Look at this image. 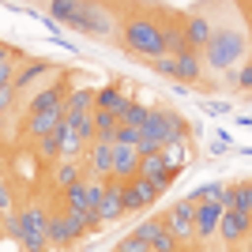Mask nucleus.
I'll return each mask as SVG.
<instances>
[{
	"label": "nucleus",
	"mask_w": 252,
	"mask_h": 252,
	"mask_svg": "<svg viewBox=\"0 0 252 252\" xmlns=\"http://www.w3.org/2000/svg\"><path fill=\"white\" fill-rule=\"evenodd\" d=\"M121 45L128 53H136L143 61H158V57H166V34H162V19H151V15H125L121 23Z\"/></svg>",
	"instance_id": "1"
},
{
	"label": "nucleus",
	"mask_w": 252,
	"mask_h": 252,
	"mask_svg": "<svg viewBox=\"0 0 252 252\" xmlns=\"http://www.w3.org/2000/svg\"><path fill=\"white\" fill-rule=\"evenodd\" d=\"M249 53H252V45L241 31H215L211 45L203 49V64L211 72H233Z\"/></svg>",
	"instance_id": "2"
},
{
	"label": "nucleus",
	"mask_w": 252,
	"mask_h": 252,
	"mask_svg": "<svg viewBox=\"0 0 252 252\" xmlns=\"http://www.w3.org/2000/svg\"><path fill=\"white\" fill-rule=\"evenodd\" d=\"M8 237H15L27 252H45V245H49V215H45L42 203H31L23 215L8 219Z\"/></svg>",
	"instance_id": "3"
},
{
	"label": "nucleus",
	"mask_w": 252,
	"mask_h": 252,
	"mask_svg": "<svg viewBox=\"0 0 252 252\" xmlns=\"http://www.w3.org/2000/svg\"><path fill=\"white\" fill-rule=\"evenodd\" d=\"M72 31L79 34H91V38H109L113 34V15H109V8H102V4H79L75 8V19L68 23Z\"/></svg>",
	"instance_id": "4"
},
{
	"label": "nucleus",
	"mask_w": 252,
	"mask_h": 252,
	"mask_svg": "<svg viewBox=\"0 0 252 252\" xmlns=\"http://www.w3.org/2000/svg\"><path fill=\"white\" fill-rule=\"evenodd\" d=\"M166 230L173 233V237H177L181 245H192L196 241V200H181V203H173V207L166 211Z\"/></svg>",
	"instance_id": "5"
},
{
	"label": "nucleus",
	"mask_w": 252,
	"mask_h": 252,
	"mask_svg": "<svg viewBox=\"0 0 252 252\" xmlns=\"http://www.w3.org/2000/svg\"><path fill=\"white\" fill-rule=\"evenodd\" d=\"M121 215H128V207H125V185H121V181H109V185H105L102 207H98L94 219H91V230H98V226H105V222H117Z\"/></svg>",
	"instance_id": "6"
},
{
	"label": "nucleus",
	"mask_w": 252,
	"mask_h": 252,
	"mask_svg": "<svg viewBox=\"0 0 252 252\" xmlns=\"http://www.w3.org/2000/svg\"><path fill=\"white\" fill-rule=\"evenodd\" d=\"M83 222H75L68 211H61V215H49V245H57V249H68V245H75L79 237H83Z\"/></svg>",
	"instance_id": "7"
},
{
	"label": "nucleus",
	"mask_w": 252,
	"mask_h": 252,
	"mask_svg": "<svg viewBox=\"0 0 252 252\" xmlns=\"http://www.w3.org/2000/svg\"><path fill=\"white\" fill-rule=\"evenodd\" d=\"M139 162H143L139 147L113 143V181H121V185H132V181L139 177Z\"/></svg>",
	"instance_id": "8"
},
{
	"label": "nucleus",
	"mask_w": 252,
	"mask_h": 252,
	"mask_svg": "<svg viewBox=\"0 0 252 252\" xmlns=\"http://www.w3.org/2000/svg\"><path fill=\"white\" fill-rule=\"evenodd\" d=\"M87 177L113 181V143H91L87 147Z\"/></svg>",
	"instance_id": "9"
},
{
	"label": "nucleus",
	"mask_w": 252,
	"mask_h": 252,
	"mask_svg": "<svg viewBox=\"0 0 252 252\" xmlns=\"http://www.w3.org/2000/svg\"><path fill=\"white\" fill-rule=\"evenodd\" d=\"M219 237L226 245H241L252 237V215H241V211H226L219 226Z\"/></svg>",
	"instance_id": "10"
},
{
	"label": "nucleus",
	"mask_w": 252,
	"mask_h": 252,
	"mask_svg": "<svg viewBox=\"0 0 252 252\" xmlns=\"http://www.w3.org/2000/svg\"><path fill=\"white\" fill-rule=\"evenodd\" d=\"M185 38H189V49L203 53L211 45V38H215V27H211V19L203 15V11H192V15H185Z\"/></svg>",
	"instance_id": "11"
},
{
	"label": "nucleus",
	"mask_w": 252,
	"mask_h": 252,
	"mask_svg": "<svg viewBox=\"0 0 252 252\" xmlns=\"http://www.w3.org/2000/svg\"><path fill=\"white\" fill-rule=\"evenodd\" d=\"M222 203H196V241H211L222 226Z\"/></svg>",
	"instance_id": "12"
},
{
	"label": "nucleus",
	"mask_w": 252,
	"mask_h": 252,
	"mask_svg": "<svg viewBox=\"0 0 252 252\" xmlns=\"http://www.w3.org/2000/svg\"><path fill=\"white\" fill-rule=\"evenodd\" d=\"M158 19H162V34H166V57H181V53H189L185 19H169V15H158Z\"/></svg>",
	"instance_id": "13"
},
{
	"label": "nucleus",
	"mask_w": 252,
	"mask_h": 252,
	"mask_svg": "<svg viewBox=\"0 0 252 252\" xmlns=\"http://www.w3.org/2000/svg\"><path fill=\"white\" fill-rule=\"evenodd\" d=\"M155 200H158V192H155V185H151V181L136 177L132 185H125V207H128V211H143V207H151Z\"/></svg>",
	"instance_id": "14"
},
{
	"label": "nucleus",
	"mask_w": 252,
	"mask_h": 252,
	"mask_svg": "<svg viewBox=\"0 0 252 252\" xmlns=\"http://www.w3.org/2000/svg\"><path fill=\"white\" fill-rule=\"evenodd\" d=\"M136 102V98H128L125 91H121V87H102V91H98V109H105V113H117L121 117V121H125V113H128V105Z\"/></svg>",
	"instance_id": "15"
},
{
	"label": "nucleus",
	"mask_w": 252,
	"mask_h": 252,
	"mask_svg": "<svg viewBox=\"0 0 252 252\" xmlns=\"http://www.w3.org/2000/svg\"><path fill=\"white\" fill-rule=\"evenodd\" d=\"M98 109V91H91V87H83V91H72L68 94V109H64V117H87Z\"/></svg>",
	"instance_id": "16"
},
{
	"label": "nucleus",
	"mask_w": 252,
	"mask_h": 252,
	"mask_svg": "<svg viewBox=\"0 0 252 252\" xmlns=\"http://www.w3.org/2000/svg\"><path fill=\"white\" fill-rule=\"evenodd\" d=\"M200 75H203V53H196V49L181 53L177 57V79L181 83H196Z\"/></svg>",
	"instance_id": "17"
},
{
	"label": "nucleus",
	"mask_w": 252,
	"mask_h": 252,
	"mask_svg": "<svg viewBox=\"0 0 252 252\" xmlns=\"http://www.w3.org/2000/svg\"><path fill=\"white\" fill-rule=\"evenodd\" d=\"M94 125H98V139H102V143H117V132L125 128V121H121L117 113L94 109Z\"/></svg>",
	"instance_id": "18"
},
{
	"label": "nucleus",
	"mask_w": 252,
	"mask_h": 252,
	"mask_svg": "<svg viewBox=\"0 0 252 252\" xmlns=\"http://www.w3.org/2000/svg\"><path fill=\"white\" fill-rule=\"evenodd\" d=\"M45 72H53V64H45V61H31V64H27V68L19 72V79H15V91H23V87L38 83Z\"/></svg>",
	"instance_id": "19"
},
{
	"label": "nucleus",
	"mask_w": 252,
	"mask_h": 252,
	"mask_svg": "<svg viewBox=\"0 0 252 252\" xmlns=\"http://www.w3.org/2000/svg\"><path fill=\"white\" fill-rule=\"evenodd\" d=\"M19 72H15V57H11V45L0 49V87H15Z\"/></svg>",
	"instance_id": "20"
},
{
	"label": "nucleus",
	"mask_w": 252,
	"mask_h": 252,
	"mask_svg": "<svg viewBox=\"0 0 252 252\" xmlns=\"http://www.w3.org/2000/svg\"><path fill=\"white\" fill-rule=\"evenodd\" d=\"M230 192H233V211H241V215H252V181L230 185Z\"/></svg>",
	"instance_id": "21"
},
{
	"label": "nucleus",
	"mask_w": 252,
	"mask_h": 252,
	"mask_svg": "<svg viewBox=\"0 0 252 252\" xmlns=\"http://www.w3.org/2000/svg\"><path fill=\"white\" fill-rule=\"evenodd\" d=\"M147 121H151V109H147L143 102H132V105H128V113H125V125H128V128L143 132V128H147Z\"/></svg>",
	"instance_id": "22"
},
{
	"label": "nucleus",
	"mask_w": 252,
	"mask_h": 252,
	"mask_svg": "<svg viewBox=\"0 0 252 252\" xmlns=\"http://www.w3.org/2000/svg\"><path fill=\"white\" fill-rule=\"evenodd\" d=\"M38 155H42V158H57V155H64V139H61V128H57L53 136L38 139Z\"/></svg>",
	"instance_id": "23"
},
{
	"label": "nucleus",
	"mask_w": 252,
	"mask_h": 252,
	"mask_svg": "<svg viewBox=\"0 0 252 252\" xmlns=\"http://www.w3.org/2000/svg\"><path fill=\"white\" fill-rule=\"evenodd\" d=\"M75 8H79L75 0H53V4H49V8H45V11H49V15H57V19H61L64 27H68V23L75 19Z\"/></svg>",
	"instance_id": "24"
},
{
	"label": "nucleus",
	"mask_w": 252,
	"mask_h": 252,
	"mask_svg": "<svg viewBox=\"0 0 252 252\" xmlns=\"http://www.w3.org/2000/svg\"><path fill=\"white\" fill-rule=\"evenodd\" d=\"M222 196H226V185H203V189L192 192L196 203H222Z\"/></svg>",
	"instance_id": "25"
},
{
	"label": "nucleus",
	"mask_w": 252,
	"mask_h": 252,
	"mask_svg": "<svg viewBox=\"0 0 252 252\" xmlns=\"http://www.w3.org/2000/svg\"><path fill=\"white\" fill-rule=\"evenodd\" d=\"M162 230H166V222H162V219H147V222H139V226H136V237H143V241L151 245Z\"/></svg>",
	"instance_id": "26"
},
{
	"label": "nucleus",
	"mask_w": 252,
	"mask_h": 252,
	"mask_svg": "<svg viewBox=\"0 0 252 252\" xmlns=\"http://www.w3.org/2000/svg\"><path fill=\"white\" fill-rule=\"evenodd\" d=\"M177 237H173V233H169V230H162V233H158V237H155V241H151V252H177Z\"/></svg>",
	"instance_id": "27"
},
{
	"label": "nucleus",
	"mask_w": 252,
	"mask_h": 252,
	"mask_svg": "<svg viewBox=\"0 0 252 252\" xmlns=\"http://www.w3.org/2000/svg\"><path fill=\"white\" fill-rule=\"evenodd\" d=\"M233 87H241V91H252V57L237 68V75H233Z\"/></svg>",
	"instance_id": "28"
},
{
	"label": "nucleus",
	"mask_w": 252,
	"mask_h": 252,
	"mask_svg": "<svg viewBox=\"0 0 252 252\" xmlns=\"http://www.w3.org/2000/svg\"><path fill=\"white\" fill-rule=\"evenodd\" d=\"M151 68L158 75H173L177 79V57H158V61H151Z\"/></svg>",
	"instance_id": "29"
},
{
	"label": "nucleus",
	"mask_w": 252,
	"mask_h": 252,
	"mask_svg": "<svg viewBox=\"0 0 252 252\" xmlns=\"http://www.w3.org/2000/svg\"><path fill=\"white\" fill-rule=\"evenodd\" d=\"M117 252H151V245L143 241V237H136V233H132V237H125V241L117 245Z\"/></svg>",
	"instance_id": "30"
},
{
	"label": "nucleus",
	"mask_w": 252,
	"mask_h": 252,
	"mask_svg": "<svg viewBox=\"0 0 252 252\" xmlns=\"http://www.w3.org/2000/svg\"><path fill=\"white\" fill-rule=\"evenodd\" d=\"M139 139H143V132H136V128H121L117 132V143H125V147H139Z\"/></svg>",
	"instance_id": "31"
},
{
	"label": "nucleus",
	"mask_w": 252,
	"mask_h": 252,
	"mask_svg": "<svg viewBox=\"0 0 252 252\" xmlns=\"http://www.w3.org/2000/svg\"><path fill=\"white\" fill-rule=\"evenodd\" d=\"M162 155H166V162L173 169H181V162H185V147H181V143H173V147H166L162 151Z\"/></svg>",
	"instance_id": "32"
},
{
	"label": "nucleus",
	"mask_w": 252,
	"mask_h": 252,
	"mask_svg": "<svg viewBox=\"0 0 252 252\" xmlns=\"http://www.w3.org/2000/svg\"><path fill=\"white\" fill-rule=\"evenodd\" d=\"M0 211H4V222L11 219V185L4 181V189H0Z\"/></svg>",
	"instance_id": "33"
},
{
	"label": "nucleus",
	"mask_w": 252,
	"mask_h": 252,
	"mask_svg": "<svg viewBox=\"0 0 252 252\" xmlns=\"http://www.w3.org/2000/svg\"><path fill=\"white\" fill-rule=\"evenodd\" d=\"M245 252H252V237H249V245H245Z\"/></svg>",
	"instance_id": "34"
}]
</instances>
